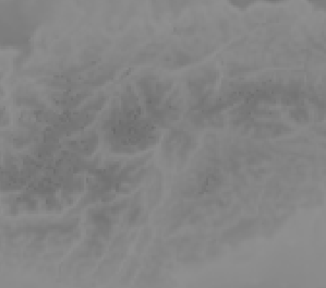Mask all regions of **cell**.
<instances>
[{"label": "cell", "mask_w": 326, "mask_h": 288, "mask_svg": "<svg viewBox=\"0 0 326 288\" xmlns=\"http://www.w3.org/2000/svg\"><path fill=\"white\" fill-rule=\"evenodd\" d=\"M98 145V136L95 131H88L84 135L67 142L69 151L74 152L81 156H88L94 153Z\"/></svg>", "instance_id": "1"}, {"label": "cell", "mask_w": 326, "mask_h": 288, "mask_svg": "<svg viewBox=\"0 0 326 288\" xmlns=\"http://www.w3.org/2000/svg\"><path fill=\"white\" fill-rule=\"evenodd\" d=\"M160 196H162V177H160L159 174L158 178L154 181L153 186L148 189L147 192V202L149 209H153L154 206L157 205Z\"/></svg>", "instance_id": "2"}, {"label": "cell", "mask_w": 326, "mask_h": 288, "mask_svg": "<svg viewBox=\"0 0 326 288\" xmlns=\"http://www.w3.org/2000/svg\"><path fill=\"white\" fill-rule=\"evenodd\" d=\"M289 117L293 121H296L297 124H301V125L308 124L310 120L309 110L306 106L303 105L295 106V107L291 108L289 110Z\"/></svg>", "instance_id": "3"}, {"label": "cell", "mask_w": 326, "mask_h": 288, "mask_svg": "<svg viewBox=\"0 0 326 288\" xmlns=\"http://www.w3.org/2000/svg\"><path fill=\"white\" fill-rule=\"evenodd\" d=\"M152 236V233H151V229H145V231H143L141 237H140V241H139L138 246H137V250L139 251H142L143 248L146 246V243L148 242V239L151 238Z\"/></svg>", "instance_id": "4"}, {"label": "cell", "mask_w": 326, "mask_h": 288, "mask_svg": "<svg viewBox=\"0 0 326 288\" xmlns=\"http://www.w3.org/2000/svg\"><path fill=\"white\" fill-rule=\"evenodd\" d=\"M233 6H239V7H248L250 6V4H252L253 2H251V1H233L232 2Z\"/></svg>", "instance_id": "5"}]
</instances>
